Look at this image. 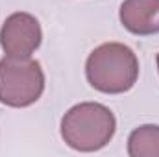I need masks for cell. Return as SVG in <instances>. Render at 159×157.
I'll use <instances>...</instances> for the list:
<instances>
[{
	"mask_svg": "<svg viewBox=\"0 0 159 157\" xmlns=\"http://www.w3.org/2000/svg\"><path fill=\"white\" fill-rule=\"evenodd\" d=\"M85 76L93 89L104 94H122L139 79V59L122 43H104L89 54Z\"/></svg>",
	"mask_w": 159,
	"mask_h": 157,
	"instance_id": "1",
	"label": "cell"
},
{
	"mask_svg": "<svg viewBox=\"0 0 159 157\" xmlns=\"http://www.w3.org/2000/svg\"><path fill=\"white\" fill-rule=\"evenodd\" d=\"M117 131L113 111L98 102L72 105L61 118V137L76 152H98L109 144Z\"/></svg>",
	"mask_w": 159,
	"mask_h": 157,
	"instance_id": "2",
	"label": "cell"
},
{
	"mask_svg": "<svg viewBox=\"0 0 159 157\" xmlns=\"http://www.w3.org/2000/svg\"><path fill=\"white\" fill-rule=\"evenodd\" d=\"M44 91V72L32 57L0 59V104L7 107H28Z\"/></svg>",
	"mask_w": 159,
	"mask_h": 157,
	"instance_id": "3",
	"label": "cell"
},
{
	"mask_svg": "<svg viewBox=\"0 0 159 157\" xmlns=\"http://www.w3.org/2000/svg\"><path fill=\"white\" fill-rule=\"evenodd\" d=\"M41 41L43 30L39 20L24 11L11 13L0 28V46L9 57H32Z\"/></svg>",
	"mask_w": 159,
	"mask_h": 157,
	"instance_id": "4",
	"label": "cell"
},
{
	"mask_svg": "<svg viewBox=\"0 0 159 157\" xmlns=\"http://www.w3.org/2000/svg\"><path fill=\"white\" fill-rule=\"evenodd\" d=\"M119 19L133 35L159 34V0H124Z\"/></svg>",
	"mask_w": 159,
	"mask_h": 157,
	"instance_id": "5",
	"label": "cell"
},
{
	"mask_svg": "<svg viewBox=\"0 0 159 157\" xmlns=\"http://www.w3.org/2000/svg\"><path fill=\"white\" fill-rule=\"evenodd\" d=\"M128 154L131 157H159V126L144 124L128 137Z\"/></svg>",
	"mask_w": 159,
	"mask_h": 157,
	"instance_id": "6",
	"label": "cell"
},
{
	"mask_svg": "<svg viewBox=\"0 0 159 157\" xmlns=\"http://www.w3.org/2000/svg\"><path fill=\"white\" fill-rule=\"evenodd\" d=\"M156 61H157V72H159V54H157V59Z\"/></svg>",
	"mask_w": 159,
	"mask_h": 157,
	"instance_id": "7",
	"label": "cell"
}]
</instances>
